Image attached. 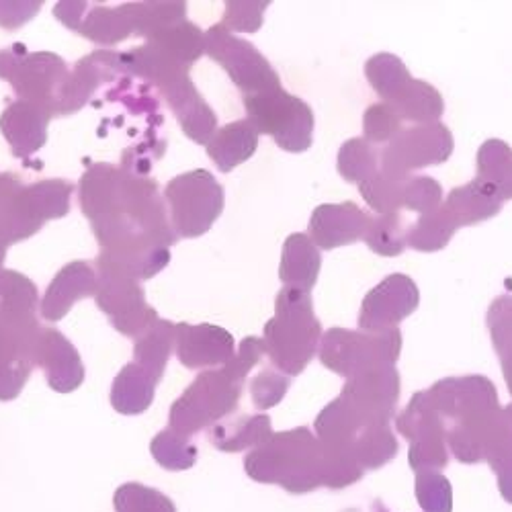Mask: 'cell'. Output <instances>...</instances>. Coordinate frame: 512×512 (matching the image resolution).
<instances>
[{
    "label": "cell",
    "instance_id": "bcb514c9",
    "mask_svg": "<svg viewBox=\"0 0 512 512\" xmlns=\"http://www.w3.org/2000/svg\"><path fill=\"white\" fill-rule=\"evenodd\" d=\"M443 203V187L433 177H410L404 181V207L416 213H429Z\"/></svg>",
    "mask_w": 512,
    "mask_h": 512
},
{
    "label": "cell",
    "instance_id": "ac0fdd59",
    "mask_svg": "<svg viewBox=\"0 0 512 512\" xmlns=\"http://www.w3.org/2000/svg\"><path fill=\"white\" fill-rule=\"evenodd\" d=\"M181 123V130L195 144L207 146L218 130V117L195 89L189 74H181L158 89Z\"/></svg>",
    "mask_w": 512,
    "mask_h": 512
},
{
    "label": "cell",
    "instance_id": "7dc6e473",
    "mask_svg": "<svg viewBox=\"0 0 512 512\" xmlns=\"http://www.w3.org/2000/svg\"><path fill=\"white\" fill-rule=\"evenodd\" d=\"M291 377L285 373H277L273 369H263L250 381V396L254 406L259 410L273 408L283 400L289 390Z\"/></svg>",
    "mask_w": 512,
    "mask_h": 512
},
{
    "label": "cell",
    "instance_id": "8d00e7d4",
    "mask_svg": "<svg viewBox=\"0 0 512 512\" xmlns=\"http://www.w3.org/2000/svg\"><path fill=\"white\" fill-rule=\"evenodd\" d=\"M408 228L398 213H375L369 218L365 244L379 256H400L406 248Z\"/></svg>",
    "mask_w": 512,
    "mask_h": 512
},
{
    "label": "cell",
    "instance_id": "8fae6325",
    "mask_svg": "<svg viewBox=\"0 0 512 512\" xmlns=\"http://www.w3.org/2000/svg\"><path fill=\"white\" fill-rule=\"evenodd\" d=\"M453 148V134L441 121L412 125L379 152V170L396 181H406L414 170L447 162Z\"/></svg>",
    "mask_w": 512,
    "mask_h": 512
},
{
    "label": "cell",
    "instance_id": "f546056e",
    "mask_svg": "<svg viewBox=\"0 0 512 512\" xmlns=\"http://www.w3.org/2000/svg\"><path fill=\"white\" fill-rule=\"evenodd\" d=\"M175 328L177 324L158 318L146 332L136 338L134 357L136 363L146 369L156 381L162 379L170 353L175 347Z\"/></svg>",
    "mask_w": 512,
    "mask_h": 512
},
{
    "label": "cell",
    "instance_id": "60d3db41",
    "mask_svg": "<svg viewBox=\"0 0 512 512\" xmlns=\"http://www.w3.org/2000/svg\"><path fill=\"white\" fill-rule=\"evenodd\" d=\"M150 451L158 465L170 469V472H183L197 461V447L189 437L177 433L175 429H164L158 433L150 443Z\"/></svg>",
    "mask_w": 512,
    "mask_h": 512
},
{
    "label": "cell",
    "instance_id": "52a82bcc",
    "mask_svg": "<svg viewBox=\"0 0 512 512\" xmlns=\"http://www.w3.org/2000/svg\"><path fill=\"white\" fill-rule=\"evenodd\" d=\"M170 205V224L179 238H199L224 211V187L209 170L197 168L175 177L164 189Z\"/></svg>",
    "mask_w": 512,
    "mask_h": 512
},
{
    "label": "cell",
    "instance_id": "ba28073f",
    "mask_svg": "<svg viewBox=\"0 0 512 512\" xmlns=\"http://www.w3.org/2000/svg\"><path fill=\"white\" fill-rule=\"evenodd\" d=\"M244 109L246 119L254 123L259 134L271 136L281 150L300 154L312 146L314 113L300 97L275 89L263 95L244 97Z\"/></svg>",
    "mask_w": 512,
    "mask_h": 512
},
{
    "label": "cell",
    "instance_id": "9a60e30c",
    "mask_svg": "<svg viewBox=\"0 0 512 512\" xmlns=\"http://www.w3.org/2000/svg\"><path fill=\"white\" fill-rule=\"evenodd\" d=\"M418 285L404 273H394L375 285L361 304L359 330L383 332L398 328L402 320L418 310Z\"/></svg>",
    "mask_w": 512,
    "mask_h": 512
},
{
    "label": "cell",
    "instance_id": "c3c4849f",
    "mask_svg": "<svg viewBox=\"0 0 512 512\" xmlns=\"http://www.w3.org/2000/svg\"><path fill=\"white\" fill-rule=\"evenodd\" d=\"M271 3H226L224 7V27L228 31L256 33L263 25V15Z\"/></svg>",
    "mask_w": 512,
    "mask_h": 512
},
{
    "label": "cell",
    "instance_id": "f907efd6",
    "mask_svg": "<svg viewBox=\"0 0 512 512\" xmlns=\"http://www.w3.org/2000/svg\"><path fill=\"white\" fill-rule=\"evenodd\" d=\"M7 248H9V244H0V273L5 271V256H7Z\"/></svg>",
    "mask_w": 512,
    "mask_h": 512
},
{
    "label": "cell",
    "instance_id": "ee69618b",
    "mask_svg": "<svg viewBox=\"0 0 512 512\" xmlns=\"http://www.w3.org/2000/svg\"><path fill=\"white\" fill-rule=\"evenodd\" d=\"M404 130L402 117L383 101L371 105L363 115V134L369 144H390Z\"/></svg>",
    "mask_w": 512,
    "mask_h": 512
},
{
    "label": "cell",
    "instance_id": "b9f144b4",
    "mask_svg": "<svg viewBox=\"0 0 512 512\" xmlns=\"http://www.w3.org/2000/svg\"><path fill=\"white\" fill-rule=\"evenodd\" d=\"M361 197L377 213H398L404 207V181H396L381 170L359 185Z\"/></svg>",
    "mask_w": 512,
    "mask_h": 512
},
{
    "label": "cell",
    "instance_id": "7a4b0ae2",
    "mask_svg": "<svg viewBox=\"0 0 512 512\" xmlns=\"http://www.w3.org/2000/svg\"><path fill=\"white\" fill-rule=\"evenodd\" d=\"M246 474L263 484H279L287 492L306 494L328 484L326 453L310 429L273 433L244 459Z\"/></svg>",
    "mask_w": 512,
    "mask_h": 512
},
{
    "label": "cell",
    "instance_id": "7402d4cb",
    "mask_svg": "<svg viewBox=\"0 0 512 512\" xmlns=\"http://www.w3.org/2000/svg\"><path fill=\"white\" fill-rule=\"evenodd\" d=\"M345 398L383 418H394L400 400V373L396 367H379L347 379Z\"/></svg>",
    "mask_w": 512,
    "mask_h": 512
},
{
    "label": "cell",
    "instance_id": "f1b7e54d",
    "mask_svg": "<svg viewBox=\"0 0 512 512\" xmlns=\"http://www.w3.org/2000/svg\"><path fill=\"white\" fill-rule=\"evenodd\" d=\"M156 379L138 363H127L113 381L111 404L119 414H142L154 402Z\"/></svg>",
    "mask_w": 512,
    "mask_h": 512
},
{
    "label": "cell",
    "instance_id": "e575fe53",
    "mask_svg": "<svg viewBox=\"0 0 512 512\" xmlns=\"http://www.w3.org/2000/svg\"><path fill=\"white\" fill-rule=\"evenodd\" d=\"M39 306L37 287L23 273L5 269L0 273V316L29 318Z\"/></svg>",
    "mask_w": 512,
    "mask_h": 512
},
{
    "label": "cell",
    "instance_id": "3957f363",
    "mask_svg": "<svg viewBox=\"0 0 512 512\" xmlns=\"http://www.w3.org/2000/svg\"><path fill=\"white\" fill-rule=\"evenodd\" d=\"M265 345L273 365L293 377L300 375L322 343V324L316 318L310 291L283 287L275 300V316L265 324Z\"/></svg>",
    "mask_w": 512,
    "mask_h": 512
},
{
    "label": "cell",
    "instance_id": "d6a6232c",
    "mask_svg": "<svg viewBox=\"0 0 512 512\" xmlns=\"http://www.w3.org/2000/svg\"><path fill=\"white\" fill-rule=\"evenodd\" d=\"M457 230L459 226L451 218L447 207L441 203L439 209L422 213L412 226H408L406 242L418 252H437L451 242Z\"/></svg>",
    "mask_w": 512,
    "mask_h": 512
},
{
    "label": "cell",
    "instance_id": "e0dca14e",
    "mask_svg": "<svg viewBox=\"0 0 512 512\" xmlns=\"http://www.w3.org/2000/svg\"><path fill=\"white\" fill-rule=\"evenodd\" d=\"M175 351L187 369L224 367L234 353V336L213 324H177Z\"/></svg>",
    "mask_w": 512,
    "mask_h": 512
},
{
    "label": "cell",
    "instance_id": "5b68a950",
    "mask_svg": "<svg viewBox=\"0 0 512 512\" xmlns=\"http://www.w3.org/2000/svg\"><path fill=\"white\" fill-rule=\"evenodd\" d=\"M400 353V328L383 332L330 328L322 334L318 349L322 365L347 379L379 367H396Z\"/></svg>",
    "mask_w": 512,
    "mask_h": 512
},
{
    "label": "cell",
    "instance_id": "277c9868",
    "mask_svg": "<svg viewBox=\"0 0 512 512\" xmlns=\"http://www.w3.org/2000/svg\"><path fill=\"white\" fill-rule=\"evenodd\" d=\"M244 381L246 379L234 375L228 367L197 375L185 394L170 408V429L191 437L207 426L209 429L216 426L236 410Z\"/></svg>",
    "mask_w": 512,
    "mask_h": 512
},
{
    "label": "cell",
    "instance_id": "cb8c5ba5",
    "mask_svg": "<svg viewBox=\"0 0 512 512\" xmlns=\"http://www.w3.org/2000/svg\"><path fill=\"white\" fill-rule=\"evenodd\" d=\"M459 228L482 224L502 211V197L478 177L467 185L455 187L443 203Z\"/></svg>",
    "mask_w": 512,
    "mask_h": 512
},
{
    "label": "cell",
    "instance_id": "8992f818",
    "mask_svg": "<svg viewBox=\"0 0 512 512\" xmlns=\"http://www.w3.org/2000/svg\"><path fill=\"white\" fill-rule=\"evenodd\" d=\"M0 78L11 84L21 101H31L50 115H58L70 70L56 54H31L23 44H15L0 50Z\"/></svg>",
    "mask_w": 512,
    "mask_h": 512
},
{
    "label": "cell",
    "instance_id": "f35d334b",
    "mask_svg": "<svg viewBox=\"0 0 512 512\" xmlns=\"http://www.w3.org/2000/svg\"><path fill=\"white\" fill-rule=\"evenodd\" d=\"M127 7H130L134 35L146 39L187 19L185 3H127Z\"/></svg>",
    "mask_w": 512,
    "mask_h": 512
},
{
    "label": "cell",
    "instance_id": "44dd1931",
    "mask_svg": "<svg viewBox=\"0 0 512 512\" xmlns=\"http://www.w3.org/2000/svg\"><path fill=\"white\" fill-rule=\"evenodd\" d=\"M52 115L31 101H13L0 115V132L17 158H29L48 142Z\"/></svg>",
    "mask_w": 512,
    "mask_h": 512
},
{
    "label": "cell",
    "instance_id": "7bdbcfd3",
    "mask_svg": "<svg viewBox=\"0 0 512 512\" xmlns=\"http://www.w3.org/2000/svg\"><path fill=\"white\" fill-rule=\"evenodd\" d=\"M113 502L117 512H177L173 500L142 484H123Z\"/></svg>",
    "mask_w": 512,
    "mask_h": 512
},
{
    "label": "cell",
    "instance_id": "d4e9b609",
    "mask_svg": "<svg viewBox=\"0 0 512 512\" xmlns=\"http://www.w3.org/2000/svg\"><path fill=\"white\" fill-rule=\"evenodd\" d=\"M259 130L250 119H238L216 132L205 146L207 156L218 166L220 173H230L236 166L254 156L259 148Z\"/></svg>",
    "mask_w": 512,
    "mask_h": 512
},
{
    "label": "cell",
    "instance_id": "836d02e7",
    "mask_svg": "<svg viewBox=\"0 0 512 512\" xmlns=\"http://www.w3.org/2000/svg\"><path fill=\"white\" fill-rule=\"evenodd\" d=\"M486 461L498 478L500 494L512 504V402L500 408L496 433L486 451Z\"/></svg>",
    "mask_w": 512,
    "mask_h": 512
},
{
    "label": "cell",
    "instance_id": "4fadbf2b",
    "mask_svg": "<svg viewBox=\"0 0 512 512\" xmlns=\"http://www.w3.org/2000/svg\"><path fill=\"white\" fill-rule=\"evenodd\" d=\"M426 392L443 418L445 433L500 408L496 386L484 375L447 377Z\"/></svg>",
    "mask_w": 512,
    "mask_h": 512
},
{
    "label": "cell",
    "instance_id": "2e32d148",
    "mask_svg": "<svg viewBox=\"0 0 512 512\" xmlns=\"http://www.w3.org/2000/svg\"><path fill=\"white\" fill-rule=\"evenodd\" d=\"M56 19L68 29L80 33L99 46L111 48L119 41L134 35L132 15L127 3L119 7H107L99 3H58L54 7Z\"/></svg>",
    "mask_w": 512,
    "mask_h": 512
},
{
    "label": "cell",
    "instance_id": "4dcf8cb0",
    "mask_svg": "<svg viewBox=\"0 0 512 512\" xmlns=\"http://www.w3.org/2000/svg\"><path fill=\"white\" fill-rule=\"evenodd\" d=\"M74 187L62 179H48L25 185L23 197L31 216L44 226L50 220L64 218L70 211V195Z\"/></svg>",
    "mask_w": 512,
    "mask_h": 512
},
{
    "label": "cell",
    "instance_id": "603a6c76",
    "mask_svg": "<svg viewBox=\"0 0 512 512\" xmlns=\"http://www.w3.org/2000/svg\"><path fill=\"white\" fill-rule=\"evenodd\" d=\"M97 289L99 279L93 267L84 261H74L62 267L50 283L41 300V316L48 322H60L78 300L97 295Z\"/></svg>",
    "mask_w": 512,
    "mask_h": 512
},
{
    "label": "cell",
    "instance_id": "5bb4252c",
    "mask_svg": "<svg viewBox=\"0 0 512 512\" xmlns=\"http://www.w3.org/2000/svg\"><path fill=\"white\" fill-rule=\"evenodd\" d=\"M41 326L35 316H0V400H15L35 367Z\"/></svg>",
    "mask_w": 512,
    "mask_h": 512
},
{
    "label": "cell",
    "instance_id": "484cf974",
    "mask_svg": "<svg viewBox=\"0 0 512 512\" xmlns=\"http://www.w3.org/2000/svg\"><path fill=\"white\" fill-rule=\"evenodd\" d=\"M322 269L320 248L308 234H291L283 244L279 279L285 287L312 291Z\"/></svg>",
    "mask_w": 512,
    "mask_h": 512
},
{
    "label": "cell",
    "instance_id": "ffe728a7",
    "mask_svg": "<svg viewBox=\"0 0 512 512\" xmlns=\"http://www.w3.org/2000/svg\"><path fill=\"white\" fill-rule=\"evenodd\" d=\"M35 367L44 369L50 388L60 394L78 390L84 381V365L76 347L56 328H41Z\"/></svg>",
    "mask_w": 512,
    "mask_h": 512
},
{
    "label": "cell",
    "instance_id": "4316f807",
    "mask_svg": "<svg viewBox=\"0 0 512 512\" xmlns=\"http://www.w3.org/2000/svg\"><path fill=\"white\" fill-rule=\"evenodd\" d=\"M273 437L271 418L267 414L238 416L232 420H222L209 429V441L213 447L236 453L244 449H256Z\"/></svg>",
    "mask_w": 512,
    "mask_h": 512
},
{
    "label": "cell",
    "instance_id": "d590c367",
    "mask_svg": "<svg viewBox=\"0 0 512 512\" xmlns=\"http://www.w3.org/2000/svg\"><path fill=\"white\" fill-rule=\"evenodd\" d=\"M486 320L494 351L500 357L506 388L512 394V295H502L494 300Z\"/></svg>",
    "mask_w": 512,
    "mask_h": 512
},
{
    "label": "cell",
    "instance_id": "681fc988",
    "mask_svg": "<svg viewBox=\"0 0 512 512\" xmlns=\"http://www.w3.org/2000/svg\"><path fill=\"white\" fill-rule=\"evenodd\" d=\"M39 9L41 3H0V27L17 29L25 25Z\"/></svg>",
    "mask_w": 512,
    "mask_h": 512
},
{
    "label": "cell",
    "instance_id": "83f0119b",
    "mask_svg": "<svg viewBox=\"0 0 512 512\" xmlns=\"http://www.w3.org/2000/svg\"><path fill=\"white\" fill-rule=\"evenodd\" d=\"M383 103L392 105L404 123L410 121L416 125L437 123L445 111L441 93L433 84L418 78H410L408 82H404L398 93L390 101Z\"/></svg>",
    "mask_w": 512,
    "mask_h": 512
},
{
    "label": "cell",
    "instance_id": "74e56055",
    "mask_svg": "<svg viewBox=\"0 0 512 512\" xmlns=\"http://www.w3.org/2000/svg\"><path fill=\"white\" fill-rule=\"evenodd\" d=\"M336 166L347 183L361 185L379 170V152L365 138H353L340 146Z\"/></svg>",
    "mask_w": 512,
    "mask_h": 512
},
{
    "label": "cell",
    "instance_id": "ab89813d",
    "mask_svg": "<svg viewBox=\"0 0 512 512\" xmlns=\"http://www.w3.org/2000/svg\"><path fill=\"white\" fill-rule=\"evenodd\" d=\"M365 76L381 101H390L412 76L406 64L394 54H375L365 64Z\"/></svg>",
    "mask_w": 512,
    "mask_h": 512
},
{
    "label": "cell",
    "instance_id": "f6af8a7d",
    "mask_svg": "<svg viewBox=\"0 0 512 512\" xmlns=\"http://www.w3.org/2000/svg\"><path fill=\"white\" fill-rule=\"evenodd\" d=\"M416 498L424 512H451L453 510L451 484L439 472H422L416 476Z\"/></svg>",
    "mask_w": 512,
    "mask_h": 512
},
{
    "label": "cell",
    "instance_id": "6da1fadb",
    "mask_svg": "<svg viewBox=\"0 0 512 512\" xmlns=\"http://www.w3.org/2000/svg\"><path fill=\"white\" fill-rule=\"evenodd\" d=\"M78 193L82 213L89 218L101 248H170L179 240L166 218L156 181L140 173L95 162L82 175Z\"/></svg>",
    "mask_w": 512,
    "mask_h": 512
},
{
    "label": "cell",
    "instance_id": "30bf717a",
    "mask_svg": "<svg viewBox=\"0 0 512 512\" xmlns=\"http://www.w3.org/2000/svg\"><path fill=\"white\" fill-rule=\"evenodd\" d=\"M205 54L230 74L244 97L281 89L279 74L271 62L250 41L234 35L222 23L205 31Z\"/></svg>",
    "mask_w": 512,
    "mask_h": 512
},
{
    "label": "cell",
    "instance_id": "d6986e66",
    "mask_svg": "<svg viewBox=\"0 0 512 512\" xmlns=\"http://www.w3.org/2000/svg\"><path fill=\"white\" fill-rule=\"evenodd\" d=\"M369 213L357 203H324L318 205L310 218L308 236L320 250L349 246L365 238L369 228Z\"/></svg>",
    "mask_w": 512,
    "mask_h": 512
},
{
    "label": "cell",
    "instance_id": "7c38bea8",
    "mask_svg": "<svg viewBox=\"0 0 512 512\" xmlns=\"http://www.w3.org/2000/svg\"><path fill=\"white\" fill-rule=\"evenodd\" d=\"M396 429L410 441L408 461L416 474L441 472L449 463L445 424L426 390L414 394L396 416Z\"/></svg>",
    "mask_w": 512,
    "mask_h": 512
},
{
    "label": "cell",
    "instance_id": "9c48e42d",
    "mask_svg": "<svg viewBox=\"0 0 512 512\" xmlns=\"http://www.w3.org/2000/svg\"><path fill=\"white\" fill-rule=\"evenodd\" d=\"M97 279V306L107 314L117 332L138 338L158 320L156 310L146 304L142 281L101 252L97 256Z\"/></svg>",
    "mask_w": 512,
    "mask_h": 512
},
{
    "label": "cell",
    "instance_id": "1f68e13d",
    "mask_svg": "<svg viewBox=\"0 0 512 512\" xmlns=\"http://www.w3.org/2000/svg\"><path fill=\"white\" fill-rule=\"evenodd\" d=\"M478 179L488 183L502 201L512 199V148L502 140H486L476 158Z\"/></svg>",
    "mask_w": 512,
    "mask_h": 512
}]
</instances>
